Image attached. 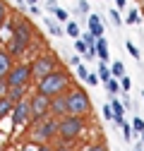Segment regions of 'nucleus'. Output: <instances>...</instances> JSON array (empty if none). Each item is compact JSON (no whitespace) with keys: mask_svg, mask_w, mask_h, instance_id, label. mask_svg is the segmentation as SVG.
<instances>
[{"mask_svg":"<svg viewBox=\"0 0 144 151\" xmlns=\"http://www.w3.org/2000/svg\"><path fill=\"white\" fill-rule=\"evenodd\" d=\"M34 41V29H31V22L29 19H14L12 22V36L7 41V50L12 58H22V55L29 50Z\"/></svg>","mask_w":144,"mask_h":151,"instance_id":"1","label":"nucleus"},{"mask_svg":"<svg viewBox=\"0 0 144 151\" xmlns=\"http://www.w3.org/2000/svg\"><path fill=\"white\" fill-rule=\"evenodd\" d=\"M70 84H72V79H70V74L65 70H53L50 74L36 79V91L53 99V96H58V93H67Z\"/></svg>","mask_w":144,"mask_h":151,"instance_id":"2","label":"nucleus"},{"mask_svg":"<svg viewBox=\"0 0 144 151\" xmlns=\"http://www.w3.org/2000/svg\"><path fill=\"white\" fill-rule=\"evenodd\" d=\"M82 132H84V115H72V113H67V115L58 118V137H60V142H72Z\"/></svg>","mask_w":144,"mask_h":151,"instance_id":"3","label":"nucleus"},{"mask_svg":"<svg viewBox=\"0 0 144 151\" xmlns=\"http://www.w3.org/2000/svg\"><path fill=\"white\" fill-rule=\"evenodd\" d=\"M53 137H58V118L46 115L41 120H34L31 122V142L36 144H46Z\"/></svg>","mask_w":144,"mask_h":151,"instance_id":"4","label":"nucleus"},{"mask_svg":"<svg viewBox=\"0 0 144 151\" xmlns=\"http://www.w3.org/2000/svg\"><path fill=\"white\" fill-rule=\"evenodd\" d=\"M67 113H72V115H89L91 113V99H89V93L79 86H72L67 89Z\"/></svg>","mask_w":144,"mask_h":151,"instance_id":"5","label":"nucleus"},{"mask_svg":"<svg viewBox=\"0 0 144 151\" xmlns=\"http://www.w3.org/2000/svg\"><path fill=\"white\" fill-rule=\"evenodd\" d=\"M34 79V74H31V63H14L10 74L5 77L7 86H29Z\"/></svg>","mask_w":144,"mask_h":151,"instance_id":"6","label":"nucleus"},{"mask_svg":"<svg viewBox=\"0 0 144 151\" xmlns=\"http://www.w3.org/2000/svg\"><path fill=\"white\" fill-rule=\"evenodd\" d=\"M53 70H58V60L53 58V55H48V53L36 55L34 63H31V74H34V79L46 77V74H50Z\"/></svg>","mask_w":144,"mask_h":151,"instance_id":"7","label":"nucleus"},{"mask_svg":"<svg viewBox=\"0 0 144 151\" xmlns=\"http://www.w3.org/2000/svg\"><path fill=\"white\" fill-rule=\"evenodd\" d=\"M29 106H31V122L50 115V96H46V93H39V91H36L34 96L29 99Z\"/></svg>","mask_w":144,"mask_h":151,"instance_id":"8","label":"nucleus"},{"mask_svg":"<svg viewBox=\"0 0 144 151\" xmlns=\"http://www.w3.org/2000/svg\"><path fill=\"white\" fill-rule=\"evenodd\" d=\"M10 115H12V122H14L17 127H22V125H31V106H29V99L14 101Z\"/></svg>","mask_w":144,"mask_h":151,"instance_id":"9","label":"nucleus"},{"mask_svg":"<svg viewBox=\"0 0 144 151\" xmlns=\"http://www.w3.org/2000/svg\"><path fill=\"white\" fill-rule=\"evenodd\" d=\"M50 115L53 118L67 115V96H65V93H58V96L50 99Z\"/></svg>","mask_w":144,"mask_h":151,"instance_id":"10","label":"nucleus"},{"mask_svg":"<svg viewBox=\"0 0 144 151\" xmlns=\"http://www.w3.org/2000/svg\"><path fill=\"white\" fill-rule=\"evenodd\" d=\"M12 65H14V58L10 55V50L7 48H0V79H5L10 74Z\"/></svg>","mask_w":144,"mask_h":151,"instance_id":"11","label":"nucleus"},{"mask_svg":"<svg viewBox=\"0 0 144 151\" xmlns=\"http://www.w3.org/2000/svg\"><path fill=\"white\" fill-rule=\"evenodd\" d=\"M111 110H113V122L115 125H122L125 122V103H120L118 96L111 99Z\"/></svg>","mask_w":144,"mask_h":151,"instance_id":"12","label":"nucleus"},{"mask_svg":"<svg viewBox=\"0 0 144 151\" xmlns=\"http://www.w3.org/2000/svg\"><path fill=\"white\" fill-rule=\"evenodd\" d=\"M94 48H96V58H99L101 63H108V60H111V53H108V41L103 39V36H99V39H96Z\"/></svg>","mask_w":144,"mask_h":151,"instance_id":"13","label":"nucleus"},{"mask_svg":"<svg viewBox=\"0 0 144 151\" xmlns=\"http://www.w3.org/2000/svg\"><path fill=\"white\" fill-rule=\"evenodd\" d=\"M89 31H91L96 39L103 36V19H101L99 14H89Z\"/></svg>","mask_w":144,"mask_h":151,"instance_id":"14","label":"nucleus"},{"mask_svg":"<svg viewBox=\"0 0 144 151\" xmlns=\"http://www.w3.org/2000/svg\"><path fill=\"white\" fill-rule=\"evenodd\" d=\"M5 96L10 101H22V99H27V86H7Z\"/></svg>","mask_w":144,"mask_h":151,"instance_id":"15","label":"nucleus"},{"mask_svg":"<svg viewBox=\"0 0 144 151\" xmlns=\"http://www.w3.org/2000/svg\"><path fill=\"white\" fill-rule=\"evenodd\" d=\"M12 106H14V101H10L7 96H0V120L7 118L10 113H12Z\"/></svg>","mask_w":144,"mask_h":151,"instance_id":"16","label":"nucleus"},{"mask_svg":"<svg viewBox=\"0 0 144 151\" xmlns=\"http://www.w3.org/2000/svg\"><path fill=\"white\" fill-rule=\"evenodd\" d=\"M65 34L72 36V39H79V36H82V29H79L77 22H67V24H65Z\"/></svg>","mask_w":144,"mask_h":151,"instance_id":"17","label":"nucleus"},{"mask_svg":"<svg viewBox=\"0 0 144 151\" xmlns=\"http://www.w3.org/2000/svg\"><path fill=\"white\" fill-rule=\"evenodd\" d=\"M106 84V89H108V93H111V96H118L120 93V84H118V77H111L108 82H103Z\"/></svg>","mask_w":144,"mask_h":151,"instance_id":"18","label":"nucleus"},{"mask_svg":"<svg viewBox=\"0 0 144 151\" xmlns=\"http://www.w3.org/2000/svg\"><path fill=\"white\" fill-rule=\"evenodd\" d=\"M43 22H46V27H48V31H50L53 36H63V27H58V22H53L50 17H48V19H43Z\"/></svg>","mask_w":144,"mask_h":151,"instance_id":"19","label":"nucleus"},{"mask_svg":"<svg viewBox=\"0 0 144 151\" xmlns=\"http://www.w3.org/2000/svg\"><path fill=\"white\" fill-rule=\"evenodd\" d=\"M111 77H113V74H111V67H108L106 63H101V65H99V79H101V82H108Z\"/></svg>","mask_w":144,"mask_h":151,"instance_id":"20","label":"nucleus"},{"mask_svg":"<svg viewBox=\"0 0 144 151\" xmlns=\"http://www.w3.org/2000/svg\"><path fill=\"white\" fill-rule=\"evenodd\" d=\"M111 74H113V77H122V74H125V65H122L120 60H115V63L111 65Z\"/></svg>","mask_w":144,"mask_h":151,"instance_id":"21","label":"nucleus"},{"mask_svg":"<svg viewBox=\"0 0 144 151\" xmlns=\"http://www.w3.org/2000/svg\"><path fill=\"white\" fill-rule=\"evenodd\" d=\"M89 10H91V5H89V0H79V5H77L75 10H72V12H75V14H86Z\"/></svg>","mask_w":144,"mask_h":151,"instance_id":"22","label":"nucleus"},{"mask_svg":"<svg viewBox=\"0 0 144 151\" xmlns=\"http://www.w3.org/2000/svg\"><path fill=\"white\" fill-rule=\"evenodd\" d=\"M132 132H135V134L144 132V120H142L139 115H135V120H132Z\"/></svg>","mask_w":144,"mask_h":151,"instance_id":"23","label":"nucleus"},{"mask_svg":"<svg viewBox=\"0 0 144 151\" xmlns=\"http://www.w3.org/2000/svg\"><path fill=\"white\" fill-rule=\"evenodd\" d=\"M125 22H127V24H137V22H139V10L132 7V10L127 12V19H125Z\"/></svg>","mask_w":144,"mask_h":151,"instance_id":"24","label":"nucleus"},{"mask_svg":"<svg viewBox=\"0 0 144 151\" xmlns=\"http://www.w3.org/2000/svg\"><path fill=\"white\" fill-rule=\"evenodd\" d=\"M125 46H127V50H130V55H132L135 60H139V58H142V55H139V48H137V46H135L132 41H127V43H125Z\"/></svg>","mask_w":144,"mask_h":151,"instance_id":"25","label":"nucleus"},{"mask_svg":"<svg viewBox=\"0 0 144 151\" xmlns=\"http://www.w3.org/2000/svg\"><path fill=\"white\" fill-rule=\"evenodd\" d=\"M82 41H84L86 46H94V43H96V36H94L91 31H84V34H82Z\"/></svg>","mask_w":144,"mask_h":151,"instance_id":"26","label":"nucleus"},{"mask_svg":"<svg viewBox=\"0 0 144 151\" xmlns=\"http://www.w3.org/2000/svg\"><path fill=\"white\" fill-rule=\"evenodd\" d=\"M120 79H122V82H120V89H122V91H130V89H132V79L127 77V74H122Z\"/></svg>","mask_w":144,"mask_h":151,"instance_id":"27","label":"nucleus"},{"mask_svg":"<svg viewBox=\"0 0 144 151\" xmlns=\"http://www.w3.org/2000/svg\"><path fill=\"white\" fill-rule=\"evenodd\" d=\"M86 48H89V46L82 41V36H79V39H75V50H77V53H82V55H84V53H86Z\"/></svg>","mask_w":144,"mask_h":151,"instance_id":"28","label":"nucleus"},{"mask_svg":"<svg viewBox=\"0 0 144 151\" xmlns=\"http://www.w3.org/2000/svg\"><path fill=\"white\" fill-rule=\"evenodd\" d=\"M120 127H122V137H125V142H130V139H132V127H130L127 122H122Z\"/></svg>","mask_w":144,"mask_h":151,"instance_id":"29","label":"nucleus"},{"mask_svg":"<svg viewBox=\"0 0 144 151\" xmlns=\"http://www.w3.org/2000/svg\"><path fill=\"white\" fill-rule=\"evenodd\" d=\"M53 14H55V17H58V22H67V19H70V14H67V12L63 10V7H58L55 12H53Z\"/></svg>","mask_w":144,"mask_h":151,"instance_id":"30","label":"nucleus"},{"mask_svg":"<svg viewBox=\"0 0 144 151\" xmlns=\"http://www.w3.org/2000/svg\"><path fill=\"white\" fill-rule=\"evenodd\" d=\"M84 151H108V146H106L103 142H99V144H91V146H86Z\"/></svg>","mask_w":144,"mask_h":151,"instance_id":"31","label":"nucleus"},{"mask_svg":"<svg viewBox=\"0 0 144 151\" xmlns=\"http://www.w3.org/2000/svg\"><path fill=\"white\" fill-rule=\"evenodd\" d=\"M7 19V5L3 3V0H0V27H3V22Z\"/></svg>","mask_w":144,"mask_h":151,"instance_id":"32","label":"nucleus"},{"mask_svg":"<svg viewBox=\"0 0 144 151\" xmlns=\"http://www.w3.org/2000/svg\"><path fill=\"white\" fill-rule=\"evenodd\" d=\"M77 74H79V79H84V82H86V74H89V72H86V67H84L82 63L77 65Z\"/></svg>","mask_w":144,"mask_h":151,"instance_id":"33","label":"nucleus"},{"mask_svg":"<svg viewBox=\"0 0 144 151\" xmlns=\"http://www.w3.org/2000/svg\"><path fill=\"white\" fill-rule=\"evenodd\" d=\"M111 19H113L115 27H120V12H118V10H111Z\"/></svg>","mask_w":144,"mask_h":151,"instance_id":"34","label":"nucleus"},{"mask_svg":"<svg viewBox=\"0 0 144 151\" xmlns=\"http://www.w3.org/2000/svg\"><path fill=\"white\" fill-rule=\"evenodd\" d=\"M84 55H86V60H94V58H96V48H94V46H89Z\"/></svg>","mask_w":144,"mask_h":151,"instance_id":"35","label":"nucleus"},{"mask_svg":"<svg viewBox=\"0 0 144 151\" xmlns=\"http://www.w3.org/2000/svg\"><path fill=\"white\" fill-rule=\"evenodd\" d=\"M46 5H48V7H46L48 12H55V10H58V0H46Z\"/></svg>","mask_w":144,"mask_h":151,"instance_id":"36","label":"nucleus"},{"mask_svg":"<svg viewBox=\"0 0 144 151\" xmlns=\"http://www.w3.org/2000/svg\"><path fill=\"white\" fill-rule=\"evenodd\" d=\"M86 84L96 86V84H99V74H86Z\"/></svg>","mask_w":144,"mask_h":151,"instance_id":"37","label":"nucleus"},{"mask_svg":"<svg viewBox=\"0 0 144 151\" xmlns=\"http://www.w3.org/2000/svg\"><path fill=\"white\" fill-rule=\"evenodd\" d=\"M53 151H72V149H70V144H67V142H60V144L53 149Z\"/></svg>","mask_w":144,"mask_h":151,"instance_id":"38","label":"nucleus"},{"mask_svg":"<svg viewBox=\"0 0 144 151\" xmlns=\"http://www.w3.org/2000/svg\"><path fill=\"white\" fill-rule=\"evenodd\" d=\"M103 118H106V120H113V110H111V106L103 108Z\"/></svg>","mask_w":144,"mask_h":151,"instance_id":"39","label":"nucleus"},{"mask_svg":"<svg viewBox=\"0 0 144 151\" xmlns=\"http://www.w3.org/2000/svg\"><path fill=\"white\" fill-rule=\"evenodd\" d=\"M5 93H7V82L0 79V96H5Z\"/></svg>","mask_w":144,"mask_h":151,"instance_id":"40","label":"nucleus"},{"mask_svg":"<svg viewBox=\"0 0 144 151\" xmlns=\"http://www.w3.org/2000/svg\"><path fill=\"white\" fill-rule=\"evenodd\" d=\"M79 63H82V60H79V55H70V65H75V67H77Z\"/></svg>","mask_w":144,"mask_h":151,"instance_id":"41","label":"nucleus"},{"mask_svg":"<svg viewBox=\"0 0 144 151\" xmlns=\"http://www.w3.org/2000/svg\"><path fill=\"white\" fill-rule=\"evenodd\" d=\"M29 12H31V14H39L41 10H39V7H36V3H34V5H29Z\"/></svg>","mask_w":144,"mask_h":151,"instance_id":"42","label":"nucleus"},{"mask_svg":"<svg viewBox=\"0 0 144 151\" xmlns=\"http://www.w3.org/2000/svg\"><path fill=\"white\" fill-rule=\"evenodd\" d=\"M125 5H127V0H115V7H120V10H122Z\"/></svg>","mask_w":144,"mask_h":151,"instance_id":"43","label":"nucleus"},{"mask_svg":"<svg viewBox=\"0 0 144 151\" xmlns=\"http://www.w3.org/2000/svg\"><path fill=\"white\" fill-rule=\"evenodd\" d=\"M36 151H53V149H50L48 144H41V146H39V149H36Z\"/></svg>","mask_w":144,"mask_h":151,"instance_id":"44","label":"nucleus"},{"mask_svg":"<svg viewBox=\"0 0 144 151\" xmlns=\"http://www.w3.org/2000/svg\"><path fill=\"white\" fill-rule=\"evenodd\" d=\"M14 3H17V5H19V7H22V5H24V0H14Z\"/></svg>","mask_w":144,"mask_h":151,"instance_id":"45","label":"nucleus"},{"mask_svg":"<svg viewBox=\"0 0 144 151\" xmlns=\"http://www.w3.org/2000/svg\"><path fill=\"white\" fill-rule=\"evenodd\" d=\"M139 137H142V144H144V132H139Z\"/></svg>","mask_w":144,"mask_h":151,"instance_id":"46","label":"nucleus"},{"mask_svg":"<svg viewBox=\"0 0 144 151\" xmlns=\"http://www.w3.org/2000/svg\"><path fill=\"white\" fill-rule=\"evenodd\" d=\"M27 3H29V5H34V3H36V0H27Z\"/></svg>","mask_w":144,"mask_h":151,"instance_id":"47","label":"nucleus"},{"mask_svg":"<svg viewBox=\"0 0 144 151\" xmlns=\"http://www.w3.org/2000/svg\"><path fill=\"white\" fill-rule=\"evenodd\" d=\"M142 12H144V0H142Z\"/></svg>","mask_w":144,"mask_h":151,"instance_id":"48","label":"nucleus"},{"mask_svg":"<svg viewBox=\"0 0 144 151\" xmlns=\"http://www.w3.org/2000/svg\"><path fill=\"white\" fill-rule=\"evenodd\" d=\"M0 151H3V144H0Z\"/></svg>","mask_w":144,"mask_h":151,"instance_id":"49","label":"nucleus"},{"mask_svg":"<svg viewBox=\"0 0 144 151\" xmlns=\"http://www.w3.org/2000/svg\"><path fill=\"white\" fill-rule=\"evenodd\" d=\"M142 99H144V93H142Z\"/></svg>","mask_w":144,"mask_h":151,"instance_id":"50","label":"nucleus"},{"mask_svg":"<svg viewBox=\"0 0 144 151\" xmlns=\"http://www.w3.org/2000/svg\"><path fill=\"white\" fill-rule=\"evenodd\" d=\"M137 151H142V149H137Z\"/></svg>","mask_w":144,"mask_h":151,"instance_id":"51","label":"nucleus"}]
</instances>
